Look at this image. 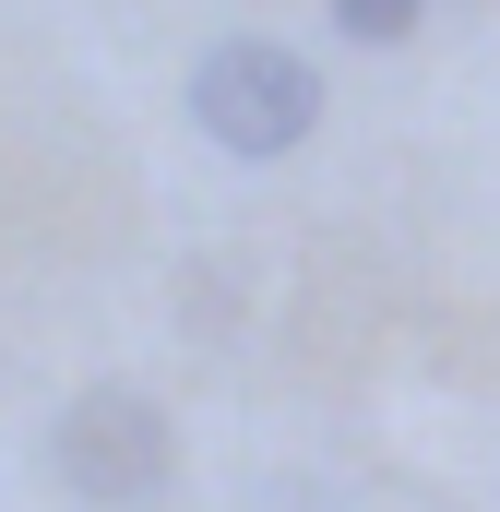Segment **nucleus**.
Returning <instances> with one entry per match:
<instances>
[{"label":"nucleus","instance_id":"nucleus-1","mask_svg":"<svg viewBox=\"0 0 500 512\" xmlns=\"http://www.w3.org/2000/svg\"><path fill=\"white\" fill-rule=\"evenodd\" d=\"M179 96H191V131H203L215 155L274 167V155H298V143L322 131V60L286 48V36H215Z\"/></svg>","mask_w":500,"mask_h":512},{"label":"nucleus","instance_id":"nucleus-3","mask_svg":"<svg viewBox=\"0 0 500 512\" xmlns=\"http://www.w3.org/2000/svg\"><path fill=\"white\" fill-rule=\"evenodd\" d=\"M322 12H334L346 48H405V36L429 24V0H322Z\"/></svg>","mask_w":500,"mask_h":512},{"label":"nucleus","instance_id":"nucleus-2","mask_svg":"<svg viewBox=\"0 0 500 512\" xmlns=\"http://www.w3.org/2000/svg\"><path fill=\"white\" fill-rule=\"evenodd\" d=\"M48 477L72 501H96V512H143V501H167V477H179V429H167L155 393L84 382L48 417Z\"/></svg>","mask_w":500,"mask_h":512}]
</instances>
